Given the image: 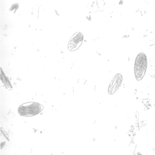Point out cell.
Wrapping results in <instances>:
<instances>
[{
  "label": "cell",
  "instance_id": "cell-3",
  "mask_svg": "<svg viewBox=\"0 0 155 155\" xmlns=\"http://www.w3.org/2000/svg\"><path fill=\"white\" fill-rule=\"evenodd\" d=\"M122 75L120 73L116 74L114 77L108 88V92L110 94H113L118 90L122 83Z\"/></svg>",
  "mask_w": 155,
  "mask_h": 155
},
{
  "label": "cell",
  "instance_id": "cell-2",
  "mask_svg": "<svg viewBox=\"0 0 155 155\" xmlns=\"http://www.w3.org/2000/svg\"><path fill=\"white\" fill-rule=\"evenodd\" d=\"M43 106L36 102L25 103L21 105L18 110L19 114L25 117H31L39 114L43 110Z\"/></svg>",
  "mask_w": 155,
  "mask_h": 155
},
{
  "label": "cell",
  "instance_id": "cell-4",
  "mask_svg": "<svg viewBox=\"0 0 155 155\" xmlns=\"http://www.w3.org/2000/svg\"><path fill=\"white\" fill-rule=\"evenodd\" d=\"M83 40V35L81 32L74 34L69 41L68 48L70 51L77 50L81 44Z\"/></svg>",
  "mask_w": 155,
  "mask_h": 155
},
{
  "label": "cell",
  "instance_id": "cell-1",
  "mask_svg": "<svg viewBox=\"0 0 155 155\" xmlns=\"http://www.w3.org/2000/svg\"><path fill=\"white\" fill-rule=\"evenodd\" d=\"M147 65L146 55L144 53H139L136 58L134 67V75L137 81H140L143 78L146 71Z\"/></svg>",
  "mask_w": 155,
  "mask_h": 155
}]
</instances>
